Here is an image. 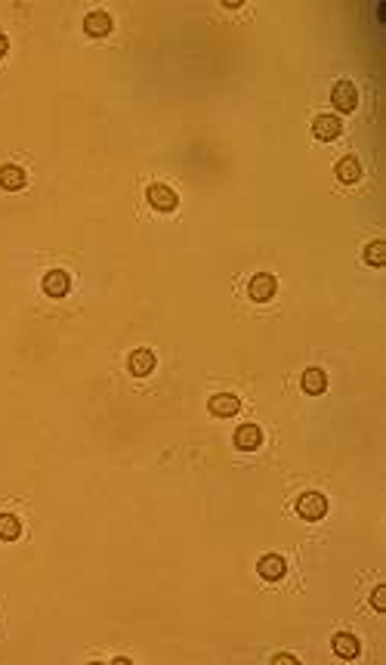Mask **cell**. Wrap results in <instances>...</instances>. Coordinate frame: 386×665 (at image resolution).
Segmentation results:
<instances>
[{"label":"cell","mask_w":386,"mask_h":665,"mask_svg":"<svg viewBox=\"0 0 386 665\" xmlns=\"http://www.w3.org/2000/svg\"><path fill=\"white\" fill-rule=\"evenodd\" d=\"M44 291H47L50 297H65L68 291H72V279H68V272L50 269L47 276H44Z\"/></svg>","instance_id":"obj_8"},{"label":"cell","mask_w":386,"mask_h":665,"mask_svg":"<svg viewBox=\"0 0 386 665\" xmlns=\"http://www.w3.org/2000/svg\"><path fill=\"white\" fill-rule=\"evenodd\" d=\"M297 514L309 520V523H315V520H322L328 514V498H324L322 492H306V496H300V501H297Z\"/></svg>","instance_id":"obj_1"},{"label":"cell","mask_w":386,"mask_h":665,"mask_svg":"<svg viewBox=\"0 0 386 665\" xmlns=\"http://www.w3.org/2000/svg\"><path fill=\"white\" fill-rule=\"evenodd\" d=\"M337 180L340 183H358L362 180V161L356 155H346L337 161Z\"/></svg>","instance_id":"obj_12"},{"label":"cell","mask_w":386,"mask_h":665,"mask_svg":"<svg viewBox=\"0 0 386 665\" xmlns=\"http://www.w3.org/2000/svg\"><path fill=\"white\" fill-rule=\"evenodd\" d=\"M365 263L368 267H383L386 263V245L383 242H371L365 248Z\"/></svg>","instance_id":"obj_17"},{"label":"cell","mask_w":386,"mask_h":665,"mask_svg":"<svg viewBox=\"0 0 386 665\" xmlns=\"http://www.w3.org/2000/svg\"><path fill=\"white\" fill-rule=\"evenodd\" d=\"M22 535V523L16 514H0V539L4 542H16Z\"/></svg>","instance_id":"obj_16"},{"label":"cell","mask_w":386,"mask_h":665,"mask_svg":"<svg viewBox=\"0 0 386 665\" xmlns=\"http://www.w3.org/2000/svg\"><path fill=\"white\" fill-rule=\"evenodd\" d=\"M334 653H337L340 659L349 662V659H356V656L362 653V644H358L356 635H346V632H343V635L334 637Z\"/></svg>","instance_id":"obj_13"},{"label":"cell","mask_w":386,"mask_h":665,"mask_svg":"<svg viewBox=\"0 0 386 665\" xmlns=\"http://www.w3.org/2000/svg\"><path fill=\"white\" fill-rule=\"evenodd\" d=\"M331 102H334V108H337V112H353V108L358 106L356 84L353 81H337V84H334V90H331Z\"/></svg>","instance_id":"obj_3"},{"label":"cell","mask_w":386,"mask_h":665,"mask_svg":"<svg viewBox=\"0 0 386 665\" xmlns=\"http://www.w3.org/2000/svg\"><path fill=\"white\" fill-rule=\"evenodd\" d=\"M256 573H260L266 582H278V579L288 573V564H285V557H278V554H266V557L260 560V566H256Z\"/></svg>","instance_id":"obj_7"},{"label":"cell","mask_w":386,"mask_h":665,"mask_svg":"<svg viewBox=\"0 0 386 665\" xmlns=\"http://www.w3.org/2000/svg\"><path fill=\"white\" fill-rule=\"evenodd\" d=\"M312 133L319 136L322 142H331V140H337V136L343 133V124H340L337 115H319V118H315V124H312Z\"/></svg>","instance_id":"obj_5"},{"label":"cell","mask_w":386,"mask_h":665,"mask_svg":"<svg viewBox=\"0 0 386 665\" xmlns=\"http://www.w3.org/2000/svg\"><path fill=\"white\" fill-rule=\"evenodd\" d=\"M84 31H87L90 38H106V34L111 31V16L106 10L90 13L87 19H84Z\"/></svg>","instance_id":"obj_10"},{"label":"cell","mask_w":386,"mask_h":665,"mask_svg":"<svg viewBox=\"0 0 386 665\" xmlns=\"http://www.w3.org/2000/svg\"><path fill=\"white\" fill-rule=\"evenodd\" d=\"M300 384H303V390L309 396H319V393H324V387H328V378H324L322 369H306Z\"/></svg>","instance_id":"obj_15"},{"label":"cell","mask_w":386,"mask_h":665,"mask_svg":"<svg viewBox=\"0 0 386 665\" xmlns=\"http://www.w3.org/2000/svg\"><path fill=\"white\" fill-rule=\"evenodd\" d=\"M235 446L242 452H256L263 446V430L256 428V424H242V428L235 430Z\"/></svg>","instance_id":"obj_6"},{"label":"cell","mask_w":386,"mask_h":665,"mask_svg":"<svg viewBox=\"0 0 386 665\" xmlns=\"http://www.w3.org/2000/svg\"><path fill=\"white\" fill-rule=\"evenodd\" d=\"M208 408L217 418H232L235 412H242V403H238V396H232V393H217L208 403Z\"/></svg>","instance_id":"obj_9"},{"label":"cell","mask_w":386,"mask_h":665,"mask_svg":"<svg viewBox=\"0 0 386 665\" xmlns=\"http://www.w3.org/2000/svg\"><path fill=\"white\" fill-rule=\"evenodd\" d=\"M276 288H278L276 276H269V272H260V276L251 279V285H247V294H251L256 303H266V301H272V297H276Z\"/></svg>","instance_id":"obj_4"},{"label":"cell","mask_w":386,"mask_h":665,"mask_svg":"<svg viewBox=\"0 0 386 665\" xmlns=\"http://www.w3.org/2000/svg\"><path fill=\"white\" fill-rule=\"evenodd\" d=\"M371 607L377 613H383L386 610V585H377L374 588V594H371Z\"/></svg>","instance_id":"obj_18"},{"label":"cell","mask_w":386,"mask_h":665,"mask_svg":"<svg viewBox=\"0 0 386 665\" xmlns=\"http://www.w3.org/2000/svg\"><path fill=\"white\" fill-rule=\"evenodd\" d=\"M6 50H10V38H6L4 31H0V59L6 56Z\"/></svg>","instance_id":"obj_19"},{"label":"cell","mask_w":386,"mask_h":665,"mask_svg":"<svg viewBox=\"0 0 386 665\" xmlns=\"http://www.w3.org/2000/svg\"><path fill=\"white\" fill-rule=\"evenodd\" d=\"M145 199H149V204L154 211H161V214H170V211H176V204H179L176 192L164 183H152L149 192H145Z\"/></svg>","instance_id":"obj_2"},{"label":"cell","mask_w":386,"mask_h":665,"mask_svg":"<svg viewBox=\"0 0 386 665\" xmlns=\"http://www.w3.org/2000/svg\"><path fill=\"white\" fill-rule=\"evenodd\" d=\"M130 371L136 378H145V374L154 371V353L152 350H133L130 353Z\"/></svg>","instance_id":"obj_14"},{"label":"cell","mask_w":386,"mask_h":665,"mask_svg":"<svg viewBox=\"0 0 386 665\" xmlns=\"http://www.w3.org/2000/svg\"><path fill=\"white\" fill-rule=\"evenodd\" d=\"M272 662H276V665H281V662H288V665H297V659H294V656H276V659H272Z\"/></svg>","instance_id":"obj_20"},{"label":"cell","mask_w":386,"mask_h":665,"mask_svg":"<svg viewBox=\"0 0 386 665\" xmlns=\"http://www.w3.org/2000/svg\"><path fill=\"white\" fill-rule=\"evenodd\" d=\"M22 186H25V170L19 164H4L0 167V189L19 192Z\"/></svg>","instance_id":"obj_11"}]
</instances>
